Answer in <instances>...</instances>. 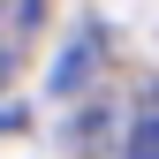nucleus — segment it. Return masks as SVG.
<instances>
[{"label":"nucleus","mask_w":159,"mask_h":159,"mask_svg":"<svg viewBox=\"0 0 159 159\" xmlns=\"http://www.w3.org/2000/svg\"><path fill=\"white\" fill-rule=\"evenodd\" d=\"M121 159H159V114H144V121L129 129V152Z\"/></svg>","instance_id":"nucleus-2"},{"label":"nucleus","mask_w":159,"mask_h":159,"mask_svg":"<svg viewBox=\"0 0 159 159\" xmlns=\"http://www.w3.org/2000/svg\"><path fill=\"white\" fill-rule=\"evenodd\" d=\"M0 84H8V53H0Z\"/></svg>","instance_id":"nucleus-3"},{"label":"nucleus","mask_w":159,"mask_h":159,"mask_svg":"<svg viewBox=\"0 0 159 159\" xmlns=\"http://www.w3.org/2000/svg\"><path fill=\"white\" fill-rule=\"evenodd\" d=\"M84 61H98V38H76V46H68V61L53 68V91H76V84H84Z\"/></svg>","instance_id":"nucleus-1"}]
</instances>
